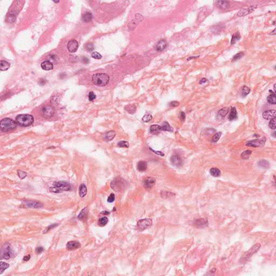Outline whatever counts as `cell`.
<instances>
[{"label":"cell","mask_w":276,"mask_h":276,"mask_svg":"<svg viewBox=\"0 0 276 276\" xmlns=\"http://www.w3.org/2000/svg\"><path fill=\"white\" fill-rule=\"evenodd\" d=\"M53 185L54 186L50 188V191L54 193L69 191L72 189L71 185L66 181H57V182H54Z\"/></svg>","instance_id":"obj_1"},{"label":"cell","mask_w":276,"mask_h":276,"mask_svg":"<svg viewBox=\"0 0 276 276\" xmlns=\"http://www.w3.org/2000/svg\"><path fill=\"white\" fill-rule=\"evenodd\" d=\"M16 122L17 125L22 127H28L33 125L34 122V118L30 114H19L16 118Z\"/></svg>","instance_id":"obj_2"},{"label":"cell","mask_w":276,"mask_h":276,"mask_svg":"<svg viewBox=\"0 0 276 276\" xmlns=\"http://www.w3.org/2000/svg\"><path fill=\"white\" fill-rule=\"evenodd\" d=\"M92 81L94 85L99 86H105L109 82V77L105 73H96L92 76Z\"/></svg>","instance_id":"obj_3"},{"label":"cell","mask_w":276,"mask_h":276,"mask_svg":"<svg viewBox=\"0 0 276 276\" xmlns=\"http://www.w3.org/2000/svg\"><path fill=\"white\" fill-rule=\"evenodd\" d=\"M17 123L9 118H4L0 122V127L2 131L8 132L14 130L17 127Z\"/></svg>","instance_id":"obj_4"},{"label":"cell","mask_w":276,"mask_h":276,"mask_svg":"<svg viewBox=\"0 0 276 276\" xmlns=\"http://www.w3.org/2000/svg\"><path fill=\"white\" fill-rule=\"evenodd\" d=\"M126 186H127L126 181L120 177L115 178L111 183V188L115 192H121L123 191Z\"/></svg>","instance_id":"obj_5"},{"label":"cell","mask_w":276,"mask_h":276,"mask_svg":"<svg viewBox=\"0 0 276 276\" xmlns=\"http://www.w3.org/2000/svg\"><path fill=\"white\" fill-rule=\"evenodd\" d=\"M261 248V244H256L255 245L253 246L248 251L246 252L245 254L243 255V256L241 257L240 262L242 263H244L247 262L248 260L254 254L256 253V252L259 250V249Z\"/></svg>","instance_id":"obj_6"},{"label":"cell","mask_w":276,"mask_h":276,"mask_svg":"<svg viewBox=\"0 0 276 276\" xmlns=\"http://www.w3.org/2000/svg\"><path fill=\"white\" fill-rule=\"evenodd\" d=\"M13 254L12 250L10 248V244L7 243L2 246L1 250V259L8 260L11 258Z\"/></svg>","instance_id":"obj_7"},{"label":"cell","mask_w":276,"mask_h":276,"mask_svg":"<svg viewBox=\"0 0 276 276\" xmlns=\"http://www.w3.org/2000/svg\"><path fill=\"white\" fill-rule=\"evenodd\" d=\"M54 113V108L50 105H45L43 106L41 110V114L45 119H49L53 116Z\"/></svg>","instance_id":"obj_8"},{"label":"cell","mask_w":276,"mask_h":276,"mask_svg":"<svg viewBox=\"0 0 276 276\" xmlns=\"http://www.w3.org/2000/svg\"><path fill=\"white\" fill-rule=\"evenodd\" d=\"M152 220L150 218H145L139 220L137 223V229L140 231H144L152 225Z\"/></svg>","instance_id":"obj_9"},{"label":"cell","mask_w":276,"mask_h":276,"mask_svg":"<svg viewBox=\"0 0 276 276\" xmlns=\"http://www.w3.org/2000/svg\"><path fill=\"white\" fill-rule=\"evenodd\" d=\"M266 142V138H263L261 139H255L247 142L246 145L252 147H261L264 146Z\"/></svg>","instance_id":"obj_10"},{"label":"cell","mask_w":276,"mask_h":276,"mask_svg":"<svg viewBox=\"0 0 276 276\" xmlns=\"http://www.w3.org/2000/svg\"><path fill=\"white\" fill-rule=\"evenodd\" d=\"M143 20V16L139 14H137L135 17L134 18L128 25V28L130 30H133L134 29L139 23Z\"/></svg>","instance_id":"obj_11"},{"label":"cell","mask_w":276,"mask_h":276,"mask_svg":"<svg viewBox=\"0 0 276 276\" xmlns=\"http://www.w3.org/2000/svg\"><path fill=\"white\" fill-rule=\"evenodd\" d=\"M24 207L26 208H38L43 207V204L38 202L34 201L26 200L23 202Z\"/></svg>","instance_id":"obj_12"},{"label":"cell","mask_w":276,"mask_h":276,"mask_svg":"<svg viewBox=\"0 0 276 276\" xmlns=\"http://www.w3.org/2000/svg\"><path fill=\"white\" fill-rule=\"evenodd\" d=\"M78 46L79 45L78 42L75 39H71L68 42L67 48L70 52L75 53L77 51Z\"/></svg>","instance_id":"obj_13"},{"label":"cell","mask_w":276,"mask_h":276,"mask_svg":"<svg viewBox=\"0 0 276 276\" xmlns=\"http://www.w3.org/2000/svg\"><path fill=\"white\" fill-rule=\"evenodd\" d=\"M156 180L152 177H147L144 180V186L146 189H150L155 185Z\"/></svg>","instance_id":"obj_14"},{"label":"cell","mask_w":276,"mask_h":276,"mask_svg":"<svg viewBox=\"0 0 276 276\" xmlns=\"http://www.w3.org/2000/svg\"><path fill=\"white\" fill-rule=\"evenodd\" d=\"M257 6H251L249 8H243L242 9H241L238 13H237V15L238 16L240 17H242V16H246L250 13H251L252 12H253L255 9L256 8Z\"/></svg>","instance_id":"obj_15"},{"label":"cell","mask_w":276,"mask_h":276,"mask_svg":"<svg viewBox=\"0 0 276 276\" xmlns=\"http://www.w3.org/2000/svg\"><path fill=\"white\" fill-rule=\"evenodd\" d=\"M170 161L171 163L177 167H180L183 164V161L181 157L177 155H174L171 156Z\"/></svg>","instance_id":"obj_16"},{"label":"cell","mask_w":276,"mask_h":276,"mask_svg":"<svg viewBox=\"0 0 276 276\" xmlns=\"http://www.w3.org/2000/svg\"><path fill=\"white\" fill-rule=\"evenodd\" d=\"M81 246V244L78 241H70L66 244V249L68 250H74L79 249Z\"/></svg>","instance_id":"obj_17"},{"label":"cell","mask_w":276,"mask_h":276,"mask_svg":"<svg viewBox=\"0 0 276 276\" xmlns=\"http://www.w3.org/2000/svg\"><path fill=\"white\" fill-rule=\"evenodd\" d=\"M275 112L276 111L273 109L267 110V111H265L263 113V117L265 119L271 120L273 119V118H275Z\"/></svg>","instance_id":"obj_18"},{"label":"cell","mask_w":276,"mask_h":276,"mask_svg":"<svg viewBox=\"0 0 276 276\" xmlns=\"http://www.w3.org/2000/svg\"><path fill=\"white\" fill-rule=\"evenodd\" d=\"M194 225L198 228H204L208 226V221L204 218L196 219L194 222Z\"/></svg>","instance_id":"obj_19"},{"label":"cell","mask_w":276,"mask_h":276,"mask_svg":"<svg viewBox=\"0 0 276 276\" xmlns=\"http://www.w3.org/2000/svg\"><path fill=\"white\" fill-rule=\"evenodd\" d=\"M41 68L44 70L49 71L53 69V65L51 62L49 60H45L42 63Z\"/></svg>","instance_id":"obj_20"},{"label":"cell","mask_w":276,"mask_h":276,"mask_svg":"<svg viewBox=\"0 0 276 276\" xmlns=\"http://www.w3.org/2000/svg\"><path fill=\"white\" fill-rule=\"evenodd\" d=\"M167 46V43L164 39H162V40L160 41L158 43H157L156 46V49L157 51H162Z\"/></svg>","instance_id":"obj_21"},{"label":"cell","mask_w":276,"mask_h":276,"mask_svg":"<svg viewBox=\"0 0 276 276\" xmlns=\"http://www.w3.org/2000/svg\"><path fill=\"white\" fill-rule=\"evenodd\" d=\"M137 168L139 171L143 172L147 169V163L144 161H139L137 164Z\"/></svg>","instance_id":"obj_22"},{"label":"cell","mask_w":276,"mask_h":276,"mask_svg":"<svg viewBox=\"0 0 276 276\" xmlns=\"http://www.w3.org/2000/svg\"><path fill=\"white\" fill-rule=\"evenodd\" d=\"M86 194H87V187L85 184L82 183L79 188V194L81 198H83L86 196Z\"/></svg>","instance_id":"obj_23"},{"label":"cell","mask_w":276,"mask_h":276,"mask_svg":"<svg viewBox=\"0 0 276 276\" xmlns=\"http://www.w3.org/2000/svg\"><path fill=\"white\" fill-rule=\"evenodd\" d=\"M237 118V113L236 109L235 107H233L231 108V111L230 112L229 115L228 119L230 121H232L234 120H236Z\"/></svg>","instance_id":"obj_24"},{"label":"cell","mask_w":276,"mask_h":276,"mask_svg":"<svg viewBox=\"0 0 276 276\" xmlns=\"http://www.w3.org/2000/svg\"><path fill=\"white\" fill-rule=\"evenodd\" d=\"M10 67V64L5 60H1L0 62V69L2 71H7Z\"/></svg>","instance_id":"obj_25"},{"label":"cell","mask_w":276,"mask_h":276,"mask_svg":"<svg viewBox=\"0 0 276 276\" xmlns=\"http://www.w3.org/2000/svg\"><path fill=\"white\" fill-rule=\"evenodd\" d=\"M149 131H150V132L151 133H153V134L158 133L162 131L161 126L158 125H153L150 127Z\"/></svg>","instance_id":"obj_26"},{"label":"cell","mask_w":276,"mask_h":276,"mask_svg":"<svg viewBox=\"0 0 276 276\" xmlns=\"http://www.w3.org/2000/svg\"><path fill=\"white\" fill-rule=\"evenodd\" d=\"M116 135V132L114 131H109L105 134L104 139L107 141H111L114 139Z\"/></svg>","instance_id":"obj_27"},{"label":"cell","mask_w":276,"mask_h":276,"mask_svg":"<svg viewBox=\"0 0 276 276\" xmlns=\"http://www.w3.org/2000/svg\"><path fill=\"white\" fill-rule=\"evenodd\" d=\"M270 92L271 93L270 95L267 97V100L271 104L275 105L276 104V98L275 93H273L272 91L270 90Z\"/></svg>","instance_id":"obj_28"},{"label":"cell","mask_w":276,"mask_h":276,"mask_svg":"<svg viewBox=\"0 0 276 276\" xmlns=\"http://www.w3.org/2000/svg\"><path fill=\"white\" fill-rule=\"evenodd\" d=\"M93 18V16L92 13L90 12L85 13L82 16V20L84 22H90L92 21Z\"/></svg>","instance_id":"obj_29"},{"label":"cell","mask_w":276,"mask_h":276,"mask_svg":"<svg viewBox=\"0 0 276 276\" xmlns=\"http://www.w3.org/2000/svg\"><path fill=\"white\" fill-rule=\"evenodd\" d=\"M217 6L221 9H226L229 5V2L226 1H216Z\"/></svg>","instance_id":"obj_30"},{"label":"cell","mask_w":276,"mask_h":276,"mask_svg":"<svg viewBox=\"0 0 276 276\" xmlns=\"http://www.w3.org/2000/svg\"><path fill=\"white\" fill-rule=\"evenodd\" d=\"M258 165L262 168L267 169L270 167V163L267 160H261L258 162Z\"/></svg>","instance_id":"obj_31"},{"label":"cell","mask_w":276,"mask_h":276,"mask_svg":"<svg viewBox=\"0 0 276 276\" xmlns=\"http://www.w3.org/2000/svg\"><path fill=\"white\" fill-rule=\"evenodd\" d=\"M210 174L211 176L217 177L220 176L221 173L219 169L217 168H212L210 170Z\"/></svg>","instance_id":"obj_32"},{"label":"cell","mask_w":276,"mask_h":276,"mask_svg":"<svg viewBox=\"0 0 276 276\" xmlns=\"http://www.w3.org/2000/svg\"><path fill=\"white\" fill-rule=\"evenodd\" d=\"M229 111V107H224L220 109L218 112V116L219 117H225L226 115L228 113Z\"/></svg>","instance_id":"obj_33"},{"label":"cell","mask_w":276,"mask_h":276,"mask_svg":"<svg viewBox=\"0 0 276 276\" xmlns=\"http://www.w3.org/2000/svg\"><path fill=\"white\" fill-rule=\"evenodd\" d=\"M161 128H162V131H168V132H172L173 131V128L169 125V124L166 121H165V122H164L163 123L162 126H161Z\"/></svg>","instance_id":"obj_34"},{"label":"cell","mask_w":276,"mask_h":276,"mask_svg":"<svg viewBox=\"0 0 276 276\" xmlns=\"http://www.w3.org/2000/svg\"><path fill=\"white\" fill-rule=\"evenodd\" d=\"M87 212H88V209L87 208H84L82 211L81 212L79 213V214L78 215V218L79 219L81 220L82 219H83L85 218L86 215H87Z\"/></svg>","instance_id":"obj_35"},{"label":"cell","mask_w":276,"mask_h":276,"mask_svg":"<svg viewBox=\"0 0 276 276\" xmlns=\"http://www.w3.org/2000/svg\"><path fill=\"white\" fill-rule=\"evenodd\" d=\"M240 38H241L240 34L238 32L236 33V34L233 35V36L232 37V39H231V44H234L236 42L238 41L239 40V39H240Z\"/></svg>","instance_id":"obj_36"},{"label":"cell","mask_w":276,"mask_h":276,"mask_svg":"<svg viewBox=\"0 0 276 276\" xmlns=\"http://www.w3.org/2000/svg\"><path fill=\"white\" fill-rule=\"evenodd\" d=\"M250 89L247 86H244L242 89V96L243 97H246L250 92Z\"/></svg>","instance_id":"obj_37"},{"label":"cell","mask_w":276,"mask_h":276,"mask_svg":"<svg viewBox=\"0 0 276 276\" xmlns=\"http://www.w3.org/2000/svg\"><path fill=\"white\" fill-rule=\"evenodd\" d=\"M9 264H7V263L5 262H1V263H0V267H1V270H0V274H2L3 271H4L6 269H7L9 267Z\"/></svg>","instance_id":"obj_38"},{"label":"cell","mask_w":276,"mask_h":276,"mask_svg":"<svg viewBox=\"0 0 276 276\" xmlns=\"http://www.w3.org/2000/svg\"><path fill=\"white\" fill-rule=\"evenodd\" d=\"M125 108L130 113H134L136 111V107L133 105H128Z\"/></svg>","instance_id":"obj_39"},{"label":"cell","mask_w":276,"mask_h":276,"mask_svg":"<svg viewBox=\"0 0 276 276\" xmlns=\"http://www.w3.org/2000/svg\"><path fill=\"white\" fill-rule=\"evenodd\" d=\"M108 218L106 217H101L99 219V225L101 226H105L108 223Z\"/></svg>","instance_id":"obj_40"},{"label":"cell","mask_w":276,"mask_h":276,"mask_svg":"<svg viewBox=\"0 0 276 276\" xmlns=\"http://www.w3.org/2000/svg\"><path fill=\"white\" fill-rule=\"evenodd\" d=\"M251 153H252V151L251 150H247V151H244L241 154L242 158L244 159H248L249 156H250V155L251 154Z\"/></svg>","instance_id":"obj_41"},{"label":"cell","mask_w":276,"mask_h":276,"mask_svg":"<svg viewBox=\"0 0 276 276\" xmlns=\"http://www.w3.org/2000/svg\"><path fill=\"white\" fill-rule=\"evenodd\" d=\"M161 195L163 198H170V197H173V195H175V194L167 192H162L161 193Z\"/></svg>","instance_id":"obj_42"},{"label":"cell","mask_w":276,"mask_h":276,"mask_svg":"<svg viewBox=\"0 0 276 276\" xmlns=\"http://www.w3.org/2000/svg\"><path fill=\"white\" fill-rule=\"evenodd\" d=\"M221 135H222V132H218L216 133L212 138V141L213 142V143H217V142L219 140L220 137H221Z\"/></svg>","instance_id":"obj_43"},{"label":"cell","mask_w":276,"mask_h":276,"mask_svg":"<svg viewBox=\"0 0 276 276\" xmlns=\"http://www.w3.org/2000/svg\"><path fill=\"white\" fill-rule=\"evenodd\" d=\"M152 118H153V116L151 114H147L143 116L142 120H143V121L144 122H148L149 121H150L152 119Z\"/></svg>","instance_id":"obj_44"},{"label":"cell","mask_w":276,"mask_h":276,"mask_svg":"<svg viewBox=\"0 0 276 276\" xmlns=\"http://www.w3.org/2000/svg\"><path fill=\"white\" fill-rule=\"evenodd\" d=\"M58 225H59L58 223H54V224H51V225H50L49 226H48V227H46V228L45 229V230L43 231V232L44 234H45V233H46L47 232H48L50 230L54 228L55 227H57Z\"/></svg>","instance_id":"obj_45"},{"label":"cell","mask_w":276,"mask_h":276,"mask_svg":"<svg viewBox=\"0 0 276 276\" xmlns=\"http://www.w3.org/2000/svg\"><path fill=\"white\" fill-rule=\"evenodd\" d=\"M118 146L120 147L128 148L129 147V143L127 141H121L118 143Z\"/></svg>","instance_id":"obj_46"},{"label":"cell","mask_w":276,"mask_h":276,"mask_svg":"<svg viewBox=\"0 0 276 276\" xmlns=\"http://www.w3.org/2000/svg\"><path fill=\"white\" fill-rule=\"evenodd\" d=\"M17 174H18V176L21 179H24L27 174V173L24 171H22V170H19L17 171Z\"/></svg>","instance_id":"obj_47"},{"label":"cell","mask_w":276,"mask_h":276,"mask_svg":"<svg viewBox=\"0 0 276 276\" xmlns=\"http://www.w3.org/2000/svg\"><path fill=\"white\" fill-rule=\"evenodd\" d=\"M91 56H92V58H93L94 59H101L102 58L101 54L100 53H99V52H96V51L92 52Z\"/></svg>","instance_id":"obj_48"},{"label":"cell","mask_w":276,"mask_h":276,"mask_svg":"<svg viewBox=\"0 0 276 276\" xmlns=\"http://www.w3.org/2000/svg\"><path fill=\"white\" fill-rule=\"evenodd\" d=\"M269 127L272 130H274L275 129V118L271 120V121L269 122Z\"/></svg>","instance_id":"obj_49"},{"label":"cell","mask_w":276,"mask_h":276,"mask_svg":"<svg viewBox=\"0 0 276 276\" xmlns=\"http://www.w3.org/2000/svg\"><path fill=\"white\" fill-rule=\"evenodd\" d=\"M244 54V53L243 52H242L238 53L237 54H235V56H234V57H233V58H232V60H238V59L241 58L243 56Z\"/></svg>","instance_id":"obj_50"},{"label":"cell","mask_w":276,"mask_h":276,"mask_svg":"<svg viewBox=\"0 0 276 276\" xmlns=\"http://www.w3.org/2000/svg\"><path fill=\"white\" fill-rule=\"evenodd\" d=\"M115 200V195L113 193L110 194V195L108 197L107 199V202L108 203H112Z\"/></svg>","instance_id":"obj_51"},{"label":"cell","mask_w":276,"mask_h":276,"mask_svg":"<svg viewBox=\"0 0 276 276\" xmlns=\"http://www.w3.org/2000/svg\"><path fill=\"white\" fill-rule=\"evenodd\" d=\"M96 96L93 92H90L89 94V99L90 101H93L94 99H96Z\"/></svg>","instance_id":"obj_52"},{"label":"cell","mask_w":276,"mask_h":276,"mask_svg":"<svg viewBox=\"0 0 276 276\" xmlns=\"http://www.w3.org/2000/svg\"><path fill=\"white\" fill-rule=\"evenodd\" d=\"M86 49L89 51H92L94 49L93 45L92 43H88L86 45Z\"/></svg>","instance_id":"obj_53"},{"label":"cell","mask_w":276,"mask_h":276,"mask_svg":"<svg viewBox=\"0 0 276 276\" xmlns=\"http://www.w3.org/2000/svg\"><path fill=\"white\" fill-rule=\"evenodd\" d=\"M180 105V102L176 101H173L170 102L169 106L171 107H177Z\"/></svg>","instance_id":"obj_54"},{"label":"cell","mask_w":276,"mask_h":276,"mask_svg":"<svg viewBox=\"0 0 276 276\" xmlns=\"http://www.w3.org/2000/svg\"><path fill=\"white\" fill-rule=\"evenodd\" d=\"M44 251V249L42 247H37L36 249V253L37 254H41V253H42V252Z\"/></svg>","instance_id":"obj_55"},{"label":"cell","mask_w":276,"mask_h":276,"mask_svg":"<svg viewBox=\"0 0 276 276\" xmlns=\"http://www.w3.org/2000/svg\"><path fill=\"white\" fill-rule=\"evenodd\" d=\"M180 119H181V121H185V120L186 119V114H185V112H181L180 115Z\"/></svg>","instance_id":"obj_56"},{"label":"cell","mask_w":276,"mask_h":276,"mask_svg":"<svg viewBox=\"0 0 276 276\" xmlns=\"http://www.w3.org/2000/svg\"><path fill=\"white\" fill-rule=\"evenodd\" d=\"M149 149H150L151 151H153V152L154 153H156V154H157V155H161V156H164V154H163V153L162 152H160V151H154V150H153V149H152V148H149Z\"/></svg>","instance_id":"obj_57"},{"label":"cell","mask_w":276,"mask_h":276,"mask_svg":"<svg viewBox=\"0 0 276 276\" xmlns=\"http://www.w3.org/2000/svg\"><path fill=\"white\" fill-rule=\"evenodd\" d=\"M207 82H208V80L207 79L205 78H203L200 81V84H204V83H206Z\"/></svg>","instance_id":"obj_58"},{"label":"cell","mask_w":276,"mask_h":276,"mask_svg":"<svg viewBox=\"0 0 276 276\" xmlns=\"http://www.w3.org/2000/svg\"><path fill=\"white\" fill-rule=\"evenodd\" d=\"M30 258H31L30 255H28V256H25V257H24V258H23V261H28L30 259Z\"/></svg>","instance_id":"obj_59"},{"label":"cell","mask_w":276,"mask_h":276,"mask_svg":"<svg viewBox=\"0 0 276 276\" xmlns=\"http://www.w3.org/2000/svg\"><path fill=\"white\" fill-rule=\"evenodd\" d=\"M199 57V56H192L191 57H189L187 59L188 60H191L192 59H193V58H198Z\"/></svg>","instance_id":"obj_60"},{"label":"cell","mask_w":276,"mask_h":276,"mask_svg":"<svg viewBox=\"0 0 276 276\" xmlns=\"http://www.w3.org/2000/svg\"><path fill=\"white\" fill-rule=\"evenodd\" d=\"M270 34H272V35H275V29H274V30L273 31V32H272Z\"/></svg>","instance_id":"obj_61"},{"label":"cell","mask_w":276,"mask_h":276,"mask_svg":"<svg viewBox=\"0 0 276 276\" xmlns=\"http://www.w3.org/2000/svg\"><path fill=\"white\" fill-rule=\"evenodd\" d=\"M275 85H276L275 84L274 85V93L275 92Z\"/></svg>","instance_id":"obj_62"},{"label":"cell","mask_w":276,"mask_h":276,"mask_svg":"<svg viewBox=\"0 0 276 276\" xmlns=\"http://www.w3.org/2000/svg\"><path fill=\"white\" fill-rule=\"evenodd\" d=\"M59 1H54V3H58Z\"/></svg>","instance_id":"obj_63"}]
</instances>
